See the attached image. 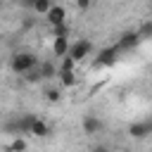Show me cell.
<instances>
[{
  "label": "cell",
  "mask_w": 152,
  "mask_h": 152,
  "mask_svg": "<svg viewBox=\"0 0 152 152\" xmlns=\"http://www.w3.org/2000/svg\"><path fill=\"white\" fill-rule=\"evenodd\" d=\"M38 64H40V62H38V57H36L33 52H14L12 59H10V66H12L14 74H28V71L36 69Z\"/></svg>",
  "instance_id": "cell-1"
},
{
  "label": "cell",
  "mask_w": 152,
  "mask_h": 152,
  "mask_svg": "<svg viewBox=\"0 0 152 152\" xmlns=\"http://www.w3.org/2000/svg\"><path fill=\"white\" fill-rule=\"evenodd\" d=\"M90 52H93V43H90V40H86V38H78V40H76V43H71V48H69V55H71L76 62H83Z\"/></svg>",
  "instance_id": "cell-2"
},
{
  "label": "cell",
  "mask_w": 152,
  "mask_h": 152,
  "mask_svg": "<svg viewBox=\"0 0 152 152\" xmlns=\"http://www.w3.org/2000/svg\"><path fill=\"white\" fill-rule=\"evenodd\" d=\"M119 52H121V48L119 45H112V48H104L100 55H97V59H95V64L97 66H112L116 59H119Z\"/></svg>",
  "instance_id": "cell-3"
},
{
  "label": "cell",
  "mask_w": 152,
  "mask_h": 152,
  "mask_svg": "<svg viewBox=\"0 0 152 152\" xmlns=\"http://www.w3.org/2000/svg\"><path fill=\"white\" fill-rule=\"evenodd\" d=\"M128 135L131 138H138V140L152 135V121H133L128 126Z\"/></svg>",
  "instance_id": "cell-4"
},
{
  "label": "cell",
  "mask_w": 152,
  "mask_h": 152,
  "mask_svg": "<svg viewBox=\"0 0 152 152\" xmlns=\"http://www.w3.org/2000/svg\"><path fill=\"white\" fill-rule=\"evenodd\" d=\"M45 19H48V24H50V26H57V24H64V21H66V10H64L62 5H52V7L48 10V14H45Z\"/></svg>",
  "instance_id": "cell-5"
},
{
  "label": "cell",
  "mask_w": 152,
  "mask_h": 152,
  "mask_svg": "<svg viewBox=\"0 0 152 152\" xmlns=\"http://www.w3.org/2000/svg\"><path fill=\"white\" fill-rule=\"evenodd\" d=\"M140 40H142L140 31H135V33H133V31H128V33H124V36L116 40V45H119V48H121V52H124V50H133Z\"/></svg>",
  "instance_id": "cell-6"
},
{
  "label": "cell",
  "mask_w": 152,
  "mask_h": 152,
  "mask_svg": "<svg viewBox=\"0 0 152 152\" xmlns=\"http://www.w3.org/2000/svg\"><path fill=\"white\" fill-rule=\"evenodd\" d=\"M81 126H83V133H86V135H95V133L102 131V121H100L95 114H86L83 121H81Z\"/></svg>",
  "instance_id": "cell-7"
},
{
  "label": "cell",
  "mask_w": 152,
  "mask_h": 152,
  "mask_svg": "<svg viewBox=\"0 0 152 152\" xmlns=\"http://www.w3.org/2000/svg\"><path fill=\"white\" fill-rule=\"evenodd\" d=\"M69 36H55V43H52V52L55 57H66L69 55Z\"/></svg>",
  "instance_id": "cell-8"
},
{
  "label": "cell",
  "mask_w": 152,
  "mask_h": 152,
  "mask_svg": "<svg viewBox=\"0 0 152 152\" xmlns=\"http://www.w3.org/2000/svg\"><path fill=\"white\" fill-rule=\"evenodd\" d=\"M21 5L24 7H31L38 14H48V10L55 5V0H21Z\"/></svg>",
  "instance_id": "cell-9"
},
{
  "label": "cell",
  "mask_w": 152,
  "mask_h": 152,
  "mask_svg": "<svg viewBox=\"0 0 152 152\" xmlns=\"http://www.w3.org/2000/svg\"><path fill=\"white\" fill-rule=\"evenodd\" d=\"M33 121H36V116H33V114H24V116L17 121V131H19V133H31Z\"/></svg>",
  "instance_id": "cell-10"
},
{
  "label": "cell",
  "mask_w": 152,
  "mask_h": 152,
  "mask_svg": "<svg viewBox=\"0 0 152 152\" xmlns=\"http://www.w3.org/2000/svg\"><path fill=\"white\" fill-rule=\"evenodd\" d=\"M50 133V126L43 121V119H38L36 116V121H33V128H31V135H38V138H45Z\"/></svg>",
  "instance_id": "cell-11"
},
{
  "label": "cell",
  "mask_w": 152,
  "mask_h": 152,
  "mask_svg": "<svg viewBox=\"0 0 152 152\" xmlns=\"http://www.w3.org/2000/svg\"><path fill=\"white\" fill-rule=\"evenodd\" d=\"M38 69H40L43 78H52V76H59V69H57L55 64H50V62H40V64H38Z\"/></svg>",
  "instance_id": "cell-12"
},
{
  "label": "cell",
  "mask_w": 152,
  "mask_h": 152,
  "mask_svg": "<svg viewBox=\"0 0 152 152\" xmlns=\"http://www.w3.org/2000/svg\"><path fill=\"white\" fill-rule=\"evenodd\" d=\"M59 81H62L64 88H74V86H76V74H74V69H69V71H59Z\"/></svg>",
  "instance_id": "cell-13"
},
{
  "label": "cell",
  "mask_w": 152,
  "mask_h": 152,
  "mask_svg": "<svg viewBox=\"0 0 152 152\" xmlns=\"http://www.w3.org/2000/svg\"><path fill=\"white\" fill-rule=\"evenodd\" d=\"M59 97H62V95H59L57 88H45V100H48V102H59Z\"/></svg>",
  "instance_id": "cell-14"
},
{
  "label": "cell",
  "mask_w": 152,
  "mask_h": 152,
  "mask_svg": "<svg viewBox=\"0 0 152 152\" xmlns=\"http://www.w3.org/2000/svg\"><path fill=\"white\" fill-rule=\"evenodd\" d=\"M52 31H55V36H69L66 21H64V24H57V26H52Z\"/></svg>",
  "instance_id": "cell-15"
},
{
  "label": "cell",
  "mask_w": 152,
  "mask_h": 152,
  "mask_svg": "<svg viewBox=\"0 0 152 152\" xmlns=\"http://www.w3.org/2000/svg\"><path fill=\"white\" fill-rule=\"evenodd\" d=\"M10 150H14V152H17V150H26V142H24L21 138H17V140H12V145H10Z\"/></svg>",
  "instance_id": "cell-16"
},
{
  "label": "cell",
  "mask_w": 152,
  "mask_h": 152,
  "mask_svg": "<svg viewBox=\"0 0 152 152\" xmlns=\"http://www.w3.org/2000/svg\"><path fill=\"white\" fill-rule=\"evenodd\" d=\"M140 36H142V38H152V21H147V24L140 28Z\"/></svg>",
  "instance_id": "cell-17"
},
{
  "label": "cell",
  "mask_w": 152,
  "mask_h": 152,
  "mask_svg": "<svg viewBox=\"0 0 152 152\" xmlns=\"http://www.w3.org/2000/svg\"><path fill=\"white\" fill-rule=\"evenodd\" d=\"M76 7L78 10H90L93 7V0H76Z\"/></svg>",
  "instance_id": "cell-18"
},
{
  "label": "cell",
  "mask_w": 152,
  "mask_h": 152,
  "mask_svg": "<svg viewBox=\"0 0 152 152\" xmlns=\"http://www.w3.org/2000/svg\"><path fill=\"white\" fill-rule=\"evenodd\" d=\"M150 7H152V0H150Z\"/></svg>",
  "instance_id": "cell-19"
}]
</instances>
